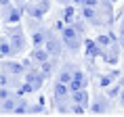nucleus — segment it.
I'll list each match as a JSON object with an SVG mask.
<instances>
[{"label":"nucleus","instance_id":"ddd939ff","mask_svg":"<svg viewBox=\"0 0 124 117\" xmlns=\"http://www.w3.org/2000/svg\"><path fill=\"white\" fill-rule=\"evenodd\" d=\"M103 111H107V98L99 96L95 103H93V113H103Z\"/></svg>","mask_w":124,"mask_h":117},{"label":"nucleus","instance_id":"7ed1b4c3","mask_svg":"<svg viewBox=\"0 0 124 117\" xmlns=\"http://www.w3.org/2000/svg\"><path fill=\"white\" fill-rule=\"evenodd\" d=\"M51 8V2L48 0H38V2H25V13L32 17V19H42Z\"/></svg>","mask_w":124,"mask_h":117},{"label":"nucleus","instance_id":"423d86ee","mask_svg":"<svg viewBox=\"0 0 124 117\" xmlns=\"http://www.w3.org/2000/svg\"><path fill=\"white\" fill-rule=\"evenodd\" d=\"M2 19H4V23L15 25V23H19V19H21V11L15 6V4H7V6H2Z\"/></svg>","mask_w":124,"mask_h":117},{"label":"nucleus","instance_id":"0eeeda50","mask_svg":"<svg viewBox=\"0 0 124 117\" xmlns=\"http://www.w3.org/2000/svg\"><path fill=\"white\" fill-rule=\"evenodd\" d=\"M61 44H63V40H61V36H55V33H48L46 36V42H44V46H46V50L51 52V57H57L59 52H61Z\"/></svg>","mask_w":124,"mask_h":117},{"label":"nucleus","instance_id":"f03ea898","mask_svg":"<svg viewBox=\"0 0 124 117\" xmlns=\"http://www.w3.org/2000/svg\"><path fill=\"white\" fill-rule=\"evenodd\" d=\"M61 40L70 50H78L80 48V32L76 29V25H65V29L61 32Z\"/></svg>","mask_w":124,"mask_h":117},{"label":"nucleus","instance_id":"f8f14e48","mask_svg":"<svg viewBox=\"0 0 124 117\" xmlns=\"http://www.w3.org/2000/svg\"><path fill=\"white\" fill-rule=\"evenodd\" d=\"M74 69L72 65H65L63 69H61V73H59V82H65V84H70L72 82V78H74Z\"/></svg>","mask_w":124,"mask_h":117},{"label":"nucleus","instance_id":"20e7f679","mask_svg":"<svg viewBox=\"0 0 124 117\" xmlns=\"http://www.w3.org/2000/svg\"><path fill=\"white\" fill-rule=\"evenodd\" d=\"M2 69L11 73V79H17L21 75H25V63H15V61H2Z\"/></svg>","mask_w":124,"mask_h":117},{"label":"nucleus","instance_id":"dca6fc26","mask_svg":"<svg viewBox=\"0 0 124 117\" xmlns=\"http://www.w3.org/2000/svg\"><path fill=\"white\" fill-rule=\"evenodd\" d=\"M120 46H122V50H124V36H120Z\"/></svg>","mask_w":124,"mask_h":117},{"label":"nucleus","instance_id":"4468645a","mask_svg":"<svg viewBox=\"0 0 124 117\" xmlns=\"http://www.w3.org/2000/svg\"><path fill=\"white\" fill-rule=\"evenodd\" d=\"M27 111H30L27 100H25V98H19L17 104H15V109H13V115H23V113H27Z\"/></svg>","mask_w":124,"mask_h":117},{"label":"nucleus","instance_id":"a211bd4d","mask_svg":"<svg viewBox=\"0 0 124 117\" xmlns=\"http://www.w3.org/2000/svg\"><path fill=\"white\" fill-rule=\"evenodd\" d=\"M122 58H124V50H122Z\"/></svg>","mask_w":124,"mask_h":117},{"label":"nucleus","instance_id":"6e6552de","mask_svg":"<svg viewBox=\"0 0 124 117\" xmlns=\"http://www.w3.org/2000/svg\"><path fill=\"white\" fill-rule=\"evenodd\" d=\"M88 86V79H86V75L80 69H76L74 71V78H72V82H70V88H72V92L74 90H82V88H86Z\"/></svg>","mask_w":124,"mask_h":117},{"label":"nucleus","instance_id":"6ab92c4d","mask_svg":"<svg viewBox=\"0 0 124 117\" xmlns=\"http://www.w3.org/2000/svg\"><path fill=\"white\" fill-rule=\"evenodd\" d=\"M111 2H116V0H111Z\"/></svg>","mask_w":124,"mask_h":117},{"label":"nucleus","instance_id":"f257e3e1","mask_svg":"<svg viewBox=\"0 0 124 117\" xmlns=\"http://www.w3.org/2000/svg\"><path fill=\"white\" fill-rule=\"evenodd\" d=\"M7 38L11 40V44H13L15 54H19V52L25 50V46H27V38H25V33H23V27H21V25H17V23H15V25L7 32Z\"/></svg>","mask_w":124,"mask_h":117},{"label":"nucleus","instance_id":"f3484780","mask_svg":"<svg viewBox=\"0 0 124 117\" xmlns=\"http://www.w3.org/2000/svg\"><path fill=\"white\" fill-rule=\"evenodd\" d=\"M17 2H30V0H17Z\"/></svg>","mask_w":124,"mask_h":117},{"label":"nucleus","instance_id":"39448f33","mask_svg":"<svg viewBox=\"0 0 124 117\" xmlns=\"http://www.w3.org/2000/svg\"><path fill=\"white\" fill-rule=\"evenodd\" d=\"M53 94H55V103H63V100H70V98H72V88H70V84H65V82H57Z\"/></svg>","mask_w":124,"mask_h":117},{"label":"nucleus","instance_id":"1a4fd4ad","mask_svg":"<svg viewBox=\"0 0 124 117\" xmlns=\"http://www.w3.org/2000/svg\"><path fill=\"white\" fill-rule=\"evenodd\" d=\"M72 100L78 103V104H82V107H86V104L91 103V96H88L86 88H82V90H74L72 92Z\"/></svg>","mask_w":124,"mask_h":117},{"label":"nucleus","instance_id":"9b49d317","mask_svg":"<svg viewBox=\"0 0 124 117\" xmlns=\"http://www.w3.org/2000/svg\"><path fill=\"white\" fill-rule=\"evenodd\" d=\"M48 57H51V52L46 50V46H34L32 58L36 63H44V61H48Z\"/></svg>","mask_w":124,"mask_h":117},{"label":"nucleus","instance_id":"2eb2a0df","mask_svg":"<svg viewBox=\"0 0 124 117\" xmlns=\"http://www.w3.org/2000/svg\"><path fill=\"white\" fill-rule=\"evenodd\" d=\"M120 104H122V107H124V86H122V88H120Z\"/></svg>","mask_w":124,"mask_h":117},{"label":"nucleus","instance_id":"9d476101","mask_svg":"<svg viewBox=\"0 0 124 117\" xmlns=\"http://www.w3.org/2000/svg\"><path fill=\"white\" fill-rule=\"evenodd\" d=\"M0 54H2V58H8V57L15 54V48H13V44H11V40L7 38V33L2 36V42H0Z\"/></svg>","mask_w":124,"mask_h":117}]
</instances>
